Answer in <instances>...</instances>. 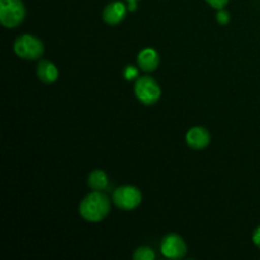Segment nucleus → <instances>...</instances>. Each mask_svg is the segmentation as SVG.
<instances>
[{
	"label": "nucleus",
	"mask_w": 260,
	"mask_h": 260,
	"mask_svg": "<svg viewBox=\"0 0 260 260\" xmlns=\"http://www.w3.org/2000/svg\"><path fill=\"white\" fill-rule=\"evenodd\" d=\"M13 48L18 57L28 61L38 60L42 57L43 52H45V46H43L42 41L36 36L28 35V33L19 36L15 40Z\"/></svg>",
	"instance_id": "3"
},
{
	"label": "nucleus",
	"mask_w": 260,
	"mask_h": 260,
	"mask_svg": "<svg viewBox=\"0 0 260 260\" xmlns=\"http://www.w3.org/2000/svg\"><path fill=\"white\" fill-rule=\"evenodd\" d=\"M112 200L119 210L132 211L141 205L142 193L134 185H122L114 189Z\"/></svg>",
	"instance_id": "5"
},
{
	"label": "nucleus",
	"mask_w": 260,
	"mask_h": 260,
	"mask_svg": "<svg viewBox=\"0 0 260 260\" xmlns=\"http://www.w3.org/2000/svg\"><path fill=\"white\" fill-rule=\"evenodd\" d=\"M88 185L90 189L103 192L109 185L108 175L106 174V172H103L101 169L93 170L88 177Z\"/></svg>",
	"instance_id": "11"
},
{
	"label": "nucleus",
	"mask_w": 260,
	"mask_h": 260,
	"mask_svg": "<svg viewBox=\"0 0 260 260\" xmlns=\"http://www.w3.org/2000/svg\"><path fill=\"white\" fill-rule=\"evenodd\" d=\"M127 10L128 8L123 4L122 2H112L104 8L103 10V19L107 24L109 25H117L126 18Z\"/></svg>",
	"instance_id": "8"
},
{
	"label": "nucleus",
	"mask_w": 260,
	"mask_h": 260,
	"mask_svg": "<svg viewBox=\"0 0 260 260\" xmlns=\"http://www.w3.org/2000/svg\"><path fill=\"white\" fill-rule=\"evenodd\" d=\"M216 19H217V22L220 23L221 25H228L231 20L230 13L225 9H220L217 12V15H216Z\"/></svg>",
	"instance_id": "13"
},
{
	"label": "nucleus",
	"mask_w": 260,
	"mask_h": 260,
	"mask_svg": "<svg viewBox=\"0 0 260 260\" xmlns=\"http://www.w3.org/2000/svg\"><path fill=\"white\" fill-rule=\"evenodd\" d=\"M128 2V10L129 12H135L137 9V2L139 0H127Z\"/></svg>",
	"instance_id": "17"
},
{
	"label": "nucleus",
	"mask_w": 260,
	"mask_h": 260,
	"mask_svg": "<svg viewBox=\"0 0 260 260\" xmlns=\"http://www.w3.org/2000/svg\"><path fill=\"white\" fill-rule=\"evenodd\" d=\"M37 78L45 84H52L58 79V69L48 60H41L37 65Z\"/></svg>",
	"instance_id": "10"
},
{
	"label": "nucleus",
	"mask_w": 260,
	"mask_h": 260,
	"mask_svg": "<svg viewBox=\"0 0 260 260\" xmlns=\"http://www.w3.org/2000/svg\"><path fill=\"white\" fill-rule=\"evenodd\" d=\"M123 76L127 79V80H132V79L139 78V70H137L135 66H126V69L123 70Z\"/></svg>",
	"instance_id": "14"
},
{
	"label": "nucleus",
	"mask_w": 260,
	"mask_h": 260,
	"mask_svg": "<svg viewBox=\"0 0 260 260\" xmlns=\"http://www.w3.org/2000/svg\"><path fill=\"white\" fill-rule=\"evenodd\" d=\"M206 2H207V4H210L212 8L220 10V9H223V8L228 5L229 0H206Z\"/></svg>",
	"instance_id": "15"
},
{
	"label": "nucleus",
	"mask_w": 260,
	"mask_h": 260,
	"mask_svg": "<svg viewBox=\"0 0 260 260\" xmlns=\"http://www.w3.org/2000/svg\"><path fill=\"white\" fill-rule=\"evenodd\" d=\"M187 145L193 150H203L210 145L211 135L207 128L201 126L192 127L185 135Z\"/></svg>",
	"instance_id": "7"
},
{
	"label": "nucleus",
	"mask_w": 260,
	"mask_h": 260,
	"mask_svg": "<svg viewBox=\"0 0 260 260\" xmlns=\"http://www.w3.org/2000/svg\"><path fill=\"white\" fill-rule=\"evenodd\" d=\"M132 258L135 260H154L155 259V253L151 248L149 246H140L135 250Z\"/></svg>",
	"instance_id": "12"
},
{
	"label": "nucleus",
	"mask_w": 260,
	"mask_h": 260,
	"mask_svg": "<svg viewBox=\"0 0 260 260\" xmlns=\"http://www.w3.org/2000/svg\"><path fill=\"white\" fill-rule=\"evenodd\" d=\"M111 211V200L99 190H93L81 200L79 213L88 222H101Z\"/></svg>",
	"instance_id": "1"
},
{
	"label": "nucleus",
	"mask_w": 260,
	"mask_h": 260,
	"mask_svg": "<svg viewBox=\"0 0 260 260\" xmlns=\"http://www.w3.org/2000/svg\"><path fill=\"white\" fill-rule=\"evenodd\" d=\"M253 243L255 244V246H258V248L260 249V226H258V228L254 230L253 233Z\"/></svg>",
	"instance_id": "16"
},
{
	"label": "nucleus",
	"mask_w": 260,
	"mask_h": 260,
	"mask_svg": "<svg viewBox=\"0 0 260 260\" xmlns=\"http://www.w3.org/2000/svg\"><path fill=\"white\" fill-rule=\"evenodd\" d=\"M160 250L165 258L178 260L187 255V244L182 236L177 234H168L162 238Z\"/></svg>",
	"instance_id": "6"
},
{
	"label": "nucleus",
	"mask_w": 260,
	"mask_h": 260,
	"mask_svg": "<svg viewBox=\"0 0 260 260\" xmlns=\"http://www.w3.org/2000/svg\"><path fill=\"white\" fill-rule=\"evenodd\" d=\"M27 10L22 0H0V23L5 28H17L24 20Z\"/></svg>",
	"instance_id": "2"
},
{
	"label": "nucleus",
	"mask_w": 260,
	"mask_h": 260,
	"mask_svg": "<svg viewBox=\"0 0 260 260\" xmlns=\"http://www.w3.org/2000/svg\"><path fill=\"white\" fill-rule=\"evenodd\" d=\"M134 91L136 98L145 106H152L161 96V89L157 81L151 76H140L135 81Z\"/></svg>",
	"instance_id": "4"
},
{
	"label": "nucleus",
	"mask_w": 260,
	"mask_h": 260,
	"mask_svg": "<svg viewBox=\"0 0 260 260\" xmlns=\"http://www.w3.org/2000/svg\"><path fill=\"white\" fill-rule=\"evenodd\" d=\"M137 63L142 71L151 73L155 71L160 65V56L154 48H144L137 55Z\"/></svg>",
	"instance_id": "9"
}]
</instances>
